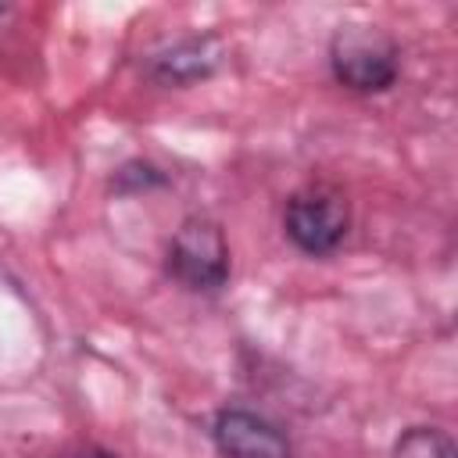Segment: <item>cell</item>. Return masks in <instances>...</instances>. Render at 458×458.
<instances>
[{
  "label": "cell",
  "instance_id": "obj_1",
  "mask_svg": "<svg viewBox=\"0 0 458 458\" xmlns=\"http://www.w3.org/2000/svg\"><path fill=\"white\" fill-rule=\"evenodd\" d=\"M329 68L351 93H383L397 82L401 50L376 25H340L329 39Z\"/></svg>",
  "mask_w": 458,
  "mask_h": 458
},
{
  "label": "cell",
  "instance_id": "obj_2",
  "mask_svg": "<svg viewBox=\"0 0 458 458\" xmlns=\"http://www.w3.org/2000/svg\"><path fill=\"white\" fill-rule=\"evenodd\" d=\"M168 276L197 293H211L218 286H225L229 279V243L225 233L215 218L208 215H190L179 222L168 254H165Z\"/></svg>",
  "mask_w": 458,
  "mask_h": 458
},
{
  "label": "cell",
  "instance_id": "obj_3",
  "mask_svg": "<svg viewBox=\"0 0 458 458\" xmlns=\"http://www.w3.org/2000/svg\"><path fill=\"white\" fill-rule=\"evenodd\" d=\"M351 229V208L347 197L333 186H304L290 193L283 208V233L286 240L311 258L333 254Z\"/></svg>",
  "mask_w": 458,
  "mask_h": 458
},
{
  "label": "cell",
  "instance_id": "obj_4",
  "mask_svg": "<svg viewBox=\"0 0 458 458\" xmlns=\"http://www.w3.org/2000/svg\"><path fill=\"white\" fill-rule=\"evenodd\" d=\"M211 440L222 458H290L293 447L286 433L258 411L222 408L211 426Z\"/></svg>",
  "mask_w": 458,
  "mask_h": 458
},
{
  "label": "cell",
  "instance_id": "obj_5",
  "mask_svg": "<svg viewBox=\"0 0 458 458\" xmlns=\"http://www.w3.org/2000/svg\"><path fill=\"white\" fill-rule=\"evenodd\" d=\"M222 61V47L211 36L179 39L165 50H157L147 64V75L161 86H190L197 79H208Z\"/></svg>",
  "mask_w": 458,
  "mask_h": 458
},
{
  "label": "cell",
  "instance_id": "obj_6",
  "mask_svg": "<svg viewBox=\"0 0 458 458\" xmlns=\"http://www.w3.org/2000/svg\"><path fill=\"white\" fill-rule=\"evenodd\" d=\"M390 458H458V447L440 426H408L394 440Z\"/></svg>",
  "mask_w": 458,
  "mask_h": 458
},
{
  "label": "cell",
  "instance_id": "obj_7",
  "mask_svg": "<svg viewBox=\"0 0 458 458\" xmlns=\"http://www.w3.org/2000/svg\"><path fill=\"white\" fill-rule=\"evenodd\" d=\"M165 182V175L150 165V161H129V165H122L118 168V175H114V190H147V186H161Z\"/></svg>",
  "mask_w": 458,
  "mask_h": 458
},
{
  "label": "cell",
  "instance_id": "obj_8",
  "mask_svg": "<svg viewBox=\"0 0 458 458\" xmlns=\"http://www.w3.org/2000/svg\"><path fill=\"white\" fill-rule=\"evenodd\" d=\"M61 458H118V454H111V451H97V447H89V451H72V454H61Z\"/></svg>",
  "mask_w": 458,
  "mask_h": 458
}]
</instances>
